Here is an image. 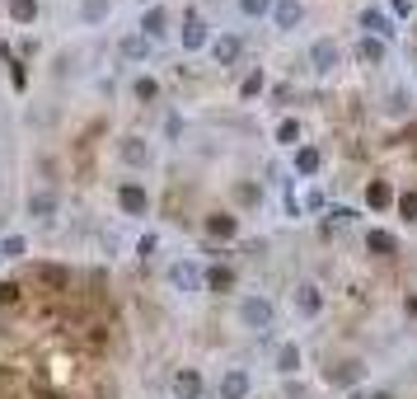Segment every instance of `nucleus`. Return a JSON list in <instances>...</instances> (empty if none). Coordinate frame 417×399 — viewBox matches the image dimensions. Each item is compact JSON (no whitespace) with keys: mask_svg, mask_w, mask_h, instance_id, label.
Returning a JSON list of instances; mask_svg holds the SVG:
<instances>
[{"mask_svg":"<svg viewBox=\"0 0 417 399\" xmlns=\"http://www.w3.org/2000/svg\"><path fill=\"white\" fill-rule=\"evenodd\" d=\"M338 66H342V47L333 43V38H315V43H310V71H315V76H333Z\"/></svg>","mask_w":417,"mask_h":399,"instance_id":"obj_2","label":"nucleus"},{"mask_svg":"<svg viewBox=\"0 0 417 399\" xmlns=\"http://www.w3.org/2000/svg\"><path fill=\"white\" fill-rule=\"evenodd\" d=\"M272 10H277V0H239V14L244 19H263V14L272 19Z\"/></svg>","mask_w":417,"mask_h":399,"instance_id":"obj_27","label":"nucleus"},{"mask_svg":"<svg viewBox=\"0 0 417 399\" xmlns=\"http://www.w3.org/2000/svg\"><path fill=\"white\" fill-rule=\"evenodd\" d=\"M33 277H38L43 286H52V291H66V286H70V273L61 268V263H38Z\"/></svg>","mask_w":417,"mask_h":399,"instance_id":"obj_14","label":"nucleus"},{"mask_svg":"<svg viewBox=\"0 0 417 399\" xmlns=\"http://www.w3.org/2000/svg\"><path fill=\"white\" fill-rule=\"evenodd\" d=\"M141 5H146V10H150V5H155V0H141Z\"/></svg>","mask_w":417,"mask_h":399,"instance_id":"obj_38","label":"nucleus"},{"mask_svg":"<svg viewBox=\"0 0 417 399\" xmlns=\"http://www.w3.org/2000/svg\"><path fill=\"white\" fill-rule=\"evenodd\" d=\"M357 57L366 61V66H384V57H389V47H384V38H361Z\"/></svg>","mask_w":417,"mask_h":399,"instance_id":"obj_19","label":"nucleus"},{"mask_svg":"<svg viewBox=\"0 0 417 399\" xmlns=\"http://www.w3.org/2000/svg\"><path fill=\"white\" fill-rule=\"evenodd\" d=\"M239 324H244L248 333H268L272 324H277V306H272L268 296H244L239 301Z\"/></svg>","mask_w":417,"mask_h":399,"instance_id":"obj_1","label":"nucleus"},{"mask_svg":"<svg viewBox=\"0 0 417 399\" xmlns=\"http://www.w3.org/2000/svg\"><path fill=\"white\" fill-rule=\"evenodd\" d=\"M263 90H268V76H263V66H258V71H248V76L239 80V99H258Z\"/></svg>","mask_w":417,"mask_h":399,"instance_id":"obj_22","label":"nucleus"},{"mask_svg":"<svg viewBox=\"0 0 417 399\" xmlns=\"http://www.w3.org/2000/svg\"><path fill=\"white\" fill-rule=\"evenodd\" d=\"M206 286H211V291H230V286H235V268H226V263H216L211 273H206Z\"/></svg>","mask_w":417,"mask_h":399,"instance_id":"obj_25","label":"nucleus"},{"mask_svg":"<svg viewBox=\"0 0 417 399\" xmlns=\"http://www.w3.org/2000/svg\"><path fill=\"white\" fill-rule=\"evenodd\" d=\"M169 282H174V291L192 296V291H202V286H206V273H202V268H197L192 259H179V263L169 268Z\"/></svg>","mask_w":417,"mask_h":399,"instance_id":"obj_3","label":"nucleus"},{"mask_svg":"<svg viewBox=\"0 0 417 399\" xmlns=\"http://www.w3.org/2000/svg\"><path fill=\"white\" fill-rule=\"evenodd\" d=\"M0 263H5V254H0Z\"/></svg>","mask_w":417,"mask_h":399,"instance_id":"obj_39","label":"nucleus"},{"mask_svg":"<svg viewBox=\"0 0 417 399\" xmlns=\"http://www.w3.org/2000/svg\"><path fill=\"white\" fill-rule=\"evenodd\" d=\"M357 24L366 28V38H384V43L394 38V19H389L384 10H375V5H366V10L357 14Z\"/></svg>","mask_w":417,"mask_h":399,"instance_id":"obj_6","label":"nucleus"},{"mask_svg":"<svg viewBox=\"0 0 417 399\" xmlns=\"http://www.w3.org/2000/svg\"><path fill=\"white\" fill-rule=\"evenodd\" d=\"M174 399H202V376H197L192 366L174 371Z\"/></svg>","mask_w":417,"mask_h":399,"instance_id":"obj_12","label":"nucleus"},{"mask_svg":"<svg viewBox=\"0 0 417 399\" xmlns=\"http://www.w3.org/2000/svg\"><path fill=\"white\" fill-rule=\"evenodd\" d=\"M272 366H277V376H295V371H300V348H295V343H282L277 357H272Z\"/></svg>","mask_w":417,"mask_h":399,"instance_id":"obj_17","label":"nucleus"},{"mask_svg":"<svg viewBox=\"0 0 417 399\" xmlns=\"http://www.w3.org/2000/svg\"><path fill=\"white\" fill-rule=\"evenodd\" d=\"M23 249H28L23 235H5V239H0V254H5V259H23Z\"/></svg>","mask_w":417,"mask_h":399,"instance_id":"obj_30","label":"nucleus"},{"mask_svg":"<svg viewBox=\"0 0 417 399\" xmlns=\"http://www.w3.org/2000/svg\"><path fill=\"white\" fill-rule=\"evenodd\" d=\"M248 390H253V380H248L244 366H230L221 376V399H248Z\"/></svg>","mask_w":417,"mask_h":399,"instance_id":"obj_9","label":"nucleus"},{"mask_svg":"<svg viewBox=\"0 0 417 399\" xmlns=\"http://www.w3.org/2000/svg\"><path fill=\"white\" fill-rule=\"evenodd\" d=\"M319 165H324V155H319L315 146H300V150H295V174H300V179H315Z\"/></svg>","mask_w":417,"mask_h":399,"instance_id":"obj_20","label":"nucleus"},{"mask_svg":"<svg viewBox=\"0 0 417 399\" xmlns=\"http://www.w3.org/2000/svg\"><path fill=\"white\" fill-rule=\"evenodd\" d=\"M117 207H122L127 217H146L150 212V193L136 179H127V183H117Z\"/></svg>","mask_w":417,"mask_h":399,"instance_id":"obj_5","label":"nucleus"},{"mask_svg":"<svg viewBox=\"0 0 417 399\" xmlns=\"http://www.w3.org/2000/svg\"><path fill=\"white\" fill-rule=\"evenodd\" d=\"M272 24L282 28V33H295L305 24V5L300 0H277V10H272Z\"/></svg>","mask_w":417,"mask_h":399,"instance_id":"obj_8","label":"nucleus"},{"mask_svg":"<svg viewBox=\"0 0 417 399\" xmlns=\"http://www.w3.org/2000/svg\"><path fill=\"white\" fill-rule=\"evenodd\" d=\"M277 146L300 150V123H295V118H282V123H277Z\"/></svg>","mask_w":417,"mask_h":399,"instance_id":"obj_23","label":"nucleus"},{"mask_svg":"<svg viewBox=\"0 0 417 399\" xmlns=\"http://www.w3.org/2000/svg\"><path fill=\"white\" fill-rule=\"evenodd\" d=\"M300 212H305V202H300V197H295V193H286V217H300Z\"/></svg>","mask_w":417,"mask_h":399,"instance_id":"obj_35","label":"nucleus"},{"mask_svg":"<svg viewBox=\"0 0 417 399\" xmlns=\"http://www.w3.org/2000/svg\"><path fill=\"white\" fill-rule=\"evenodd\" d=\"M328 380H333V385H352V380H357V362H347L342 371H333V366H328Z\"/></svg>","mask_w":417,"mask_h":399,"instance_id":"obj_31","label":"nucleus"},{"mask_svg":"<svg viewBox=\"0 0 417 399\" xmlns=\"http://www.w3.org/2000/svg\"><path fill=\"white\" fill-rule=\"evenodd\" d=\"M366 202H371L375 212H384V207L394 202V188H389V183H380V179H375L371 188H366Z\"/></svg>","mask_w":417,"mask_h":399,"instance_id":"obj_24","label":"nucleus"},{"mask_svg":"<svg viewBox=\"0 0 417 399\" xmlns=\"http://www.w3.org/2000/svg\"><path fill=\"white\" fill-rule=\"evenodd\" d=\"M164 28H169V10H164V5H150V10L141 14V33H146L150 43H155V38L164 33Z\"/></svg>","mask_w":417,"mask_h":399,"instance_id":"obj_16","label":"nucleus"},{"mask_svg":"<svg viewBox=\"0 0 417 399\" xmlns=\"http://www.w3.org/2000/svg\"><path fill=\"white\" fill-rule=\"evenodd\" d=\"M352 399H394L389 390H375V395H352Z\"/></svg>","mask_w":417,"mask_h":399,"instance_id":"obj_37","label":"nucleus"},{"mask_svg":"<svg viewBox=\"0 0 417 399\" xmlns=\"http://www.w3.org/2000/svg\"><path fill=\"white\" fill-rule=\"evenodd\" d=\"M10 19L14 24H38V0H10Z\"/></svg>","mask_w":417,"mask_h":399,"instance_id":"obj_26","label":"nucleus"},{"mask_svg":"<svg viewBox=\"0 0 417 399\" xmlns=\"http://www.w3.org/2000/svg\"><path fill=\"white\" fill-rule=\"evenodd\" d=\"M295 310H300L305 319H315L319 310H324V291H319L315 282H300L295 286Z\"/></svg>","mask_w":417,"mask_h":399,"instance_id":"obj_11","label":"nucleus"},{"mask_svg":"<svg viewBox=\"0 0 417 399\" xmlns=\"http://www.w3.org/2000/svg\"><path fill=\"white\" fill-rule=\"evenodd\" d=\"M202 226H206V235H211V239H235L239 235V221L230 217V212H211Z\"/></svg>","mask_w":417,"mask_h":399,"instance_id":"obj_13","label":"nucleus"},{"mask_svg":"<svg viewBox=\"0 0 417 399\" xmlns=\"http://www.w3.org/2000/svg\"><path fill=\"white\" fill-rule=\"evenodd\" d=\"M117 155H122V165H132V170H150V165H155V150H150L146 137H122L117 141Z\"/></svg>","mask_w":417,"mask_h":399,"instance_id":"obj_4","label":"nucleus"},{"mask_svg":"<svg viewBox=\"0 0 417 399\" xmlns=\"http://www.w3.org/2000/svg\"><path fill=\"white\" fill-rule=\"evenodd\" d=\"M398 217L417 221V193H403V197H398Z\"/></svg>","mask_w":417,"mask_h":399,"instance_id":"obj_32","label":"nucleus"},{"mask_svg":"<svg viewBox=\"0 0 417 399\" xmlns=\"http://www.w3.org/2000/svg\"><path fill=\"white\" fill-rule=\"evenodd\" d=\"M239 52H244V43H239L235 33L211 38V61H216V66H235V61H239Z\"/></svg>","mask_w":417,"mask_h":399,"instance_id":"obj_10","label":"nucleus"},{"mask_svg":"<svg viewBox=\"0 0 417 399\" xmlns=\"http://www.w3.org/2000/svg\"><path fill=\"white\" fill-rule=\"evenodd\" d=\"M80 14H85V24H99L103 14H108V0H85V5H80Z\"/></svg>","mask_w":417,"mask_h":399,"instance_id":"obj_29","label":"nucleus"},{"mask_svg":"<svg viewBox=\"0 0 417 399\" xmlns=\"http://www.w3.org/2000/svg\"><path fill=\"white\" fill-rule=\"evenodd\" d=\"M352 217H357V212H352V207H333V226H347Z\"/></svg>","mask_w":417,"mask_h":399,"instance_id":"obj_36","label":"nucleus"},{"mask_svg":"<svg viewBox=\"0 0 417 399\" xmlns=\"http://www.w3.org/2000/svg\"><path fill=\"white\" fill-rule=\"evenodd\" d=\"M52 212H57V197L52 193H28V217L33 221H47Z\"/></svg>","mask_w":417,"mask_h":399,"instance_id":"obj_21","label":"nucleus"},{"mask_svg":"<svg viewBox=\"0 0 417 399\" xmlns=\"http://www.w3.org/2000/svg\"><path fill=\"white\" fill-rule=\"evenodd\" d=\"M366 249H371L375 259H389V254L398 249V239H394V230H380V226H375V230H366Z\"/></svg>","mask_w":417,"mask_h":399,"instance_id":"obj_15","label":"nucleus"},{"mask_svg":"<svg viewBox=\"0 0 417 399\" xmlns=\"http://www.w3.org/2000/svg\"><path fill=\"white\" fill-rule=\"evenodd\" d=\"M117 52H122L127 61H146L150 57V38L146 33H127L122 43H117Z\"/></svg>","mask_w":417,"mask_h":399,"instance_id":"obj_18","label":"nucleus"},{"mask_svg":"<svg viewBox=\"0 0 417 399\" xmlns=\"http://www.w3.org/2000/svg\"><path fill=\"white\" fill-rule=\"evenodd\" d=\"M263 188H253V183H239V202H258Z\"/></svg>","mask_w":417,"mask_h":399,"instance_id":"obj_34","label":"nucleus"},{"mask_svg":"<svg viewBox=\"0 0 417 399\" xmlns=\"http://www.w3.org/2000/svg\"><path fill=\"white\" fill-rule=\"evenodd\" d=\"M179 43H183V52H202V47H211V33H206V24L197 14H188L179 28Z\"/></svg>","mask_w":417,"mask_h":399,"instance_id":"obj_7","label":"nucleus"},{"mask_svg":"<svg viewBox=\"0 0 417 399\" xmlns=\"http://www.w3.org/2000/svg\"><path fill=\"white\" fill-rule=\"evenodd\" d=\"M19 301V286L14 282H0V306H14Z\"/></svg>","mask_w":417,"mask_h":399,"instance_id":"obj_33","label":"nucleus"},{"mask_svg":"<svg viewBox=\"0 0 417 399\" xmlns=\"http://www.w3.org/2000/svg\"><path fill=\"white\" fill-rule=\"evenodd\" d=\"M132 94H136V99H141V103H155V99H159V85H155V80H150V76H141V80H136V85H132Z\"/></svg>","mask_w":417,"mask_h":399,"instance_id":"obj_28","label":"nucleus"}]
</instances>
